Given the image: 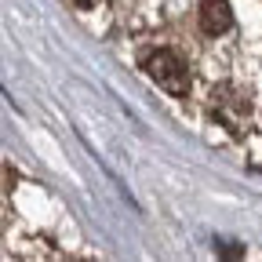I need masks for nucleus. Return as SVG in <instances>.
<instances>
[{
    "label": "nucleus",
    "instance_id": "f257e3e1",
    "mask_svg": "<svg viewBox=\"0 0 262 262\" xmlns=\"http://www.w3.org/2000/svg\"><path fill=\"white\" fill-rule=\"evenodd\" d=\"M142 66L164 91H171V95H186L189 91V70H186V62L175 51H149Z\"/></svg>",
    "mask_w": 262,
    "mask_h": 262
},
{
    "label": "nucleus",
    "instance_id": "f03ea898",
    "mask_svg": "<svg viewBox=\"0 0 262 262\" xmlns=\"http://www.w3.org/2000/svg\"><path fill=\"white\" fill-rule=\"evenodd\" d=\"M229 22H233V15H229L226 0H201V26H204V33L219 37V33L229 29Z\"/></svg>",
    "mask_w": 262,
    "mask_h": 262
},
{
    "label": "nucleus",
    "instance_id": "7ed1b4c3",
    "mask_svg": "<svg viewBox=\"0 0 262 262\" xmlns=\"http://www.w3.org/2000/svg\"><path fill=\"white\" fill-rule=\"evenodd\" d=\"M73 4H80V8H84V4H88V0H73Z\"/></svg>",
    "mask_w": 262,
    "mask_h": 262
}]
</instances>
